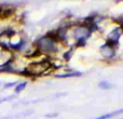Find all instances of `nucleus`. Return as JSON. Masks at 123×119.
Wrapping results in <instances>:
<instances>
[{"label":"nucleus","instance_id":"nucleus-1","mask_svg":"<svg viewBox=\"0 0 123 119\" xmlns=\"http://www.w3.org/2000/svg\"><path fill=\"white\" fill-rule=\"evenodd\" d=\"M36 50L39 53L43 54H53L58 50V41L54 37V35H44L40 37L35 43Z\"/></svg>","mask_w":123,"mask_h":119},{"label":"nucleus","instance_id":"nucleus-2","mask_svg":"<svg viewBox=\"0 0 123 119\" xmlns=\"http://www.w3.org/2000/svg\"><path fill=\"white\" fill-rule=\"evenodd\" d=\"M52 64L49 60H42V61L31 62L25 69L23 70V75L30 77H36L47 73L49 69H51Z\"/></svg>","mask_w":123,"mask_h":119},{"label":"nucleus","instance_id":"nucleus-3","mask_svg":"<svg viewBox=\"0 0 123 119\" xmlns=\"http://www.w3.org/2000/svg\"><path fill=\"white\" fill-rule=\"evenodd\" d=\"M92 30L87 25H78L72 28V38L76 41L77 47H83L86 45L87 39L91 36Z\"/></svg>","mask_w":123,"mask_h":119},{"label":"nucleus","instance_id":"nucleus-4","mask_svg":"<svg viewBox=\"0 0 123 119\" xmlns=\"http://www.w3.org/2000/svg\"><path fill=\"white\" fill-rule=\"evenodd\" d=\"M122 34H123V27H122L121 25H120V26H117V27H115V28H113V29L108 34L106 42L109 43V45H111V46H113V47H116V46L119 43L120 38H121Z\"/></svg>","mask_w":123,"mask_h":119},{"label":"nucleus","instance_id":"nucleus-5","mask_svg":"<svg viewBox=\"0 0 123 119\" xmlns=\"http://www.w3.org/2000/svg\"><path fill=\"white\" fill-rule=\"evenodd\" d=\"M99 51H100V54L107 60L113 59L116 56V54H117L116 47H113V46L109 45V43H107V42L104 43V45L99 48Z\"/></svg>","mask_w":123,"mask_h":119},{"label":"nucleus","instance_id":"nucleus-6","mask_svg":"<svg viewBox=\"0 0 123 119\" xmlns=\"http://www.w3.org/2000/svg\"><path fill=\"white\" fill-rule=\"evenodd\" d=\"M123 114V108L121 109H118V111H115V112H111V113H108V114H104V115L99 116V117H96L94 119H110V118H113L116 116H119Z\"/></svg>","mask_w":123,"mask_h":119},{"label":"nucleus","instance_id":"nucleus-7","mask_svg":"<svg viewBox=\"0 0 123 119\" xmlns=\"http://www.w3.org/2000/svg\"><path fill=\"white\" fill-rule=\"evenodd\" d=\"M82 75V73L80 72H70V73H66V74H55L54 77L56 78H69V77H79Z\"/></svg>","mask_w":123,"mask_h":119},{"label":"nucleus","instance_id":"nucleus-8","mask_svg":"<svg viewBox=\"0 0 123 119\" xmlns=\"http://www.w3.org/2000/svg\"><path fill=\"white\" fill-rule=\"evenodd\" d=\"M26 86H27V81H23V82H18L16 86H15V88H14V92H15V93H16V94L21 93L22 91H24V90H25Z\"/></svg>","mask_w":123,"mask_h":119},{"label":"nucleus","instance_id":"nucleus-9","mask_svg":"<svg viewBox=\"0 0 123 119\" xmlns=\"http://www.w3.org/2000/svg\"><path fill=\"white\" fill-rule=\"evenodd\" d=\"M98 87L100 88V89H111V88L113 87L112 85H111L109 81H106V80H104V81H100L99 83H98Z\"/></svg>","mask_w":123,"mask_h":119},{"label":"nucleus","instance_id":"nucleus-10","mask_svg":"<svg viewBox=\"0 0 123 119\" xmlns=\"http://www.w3.org/2000/svg\"><path fill=\"white\" fill-rule=\"evenodd\" d=\"M17 83L15 82V81H13V82H8V83H6L4 85V89H6V88H10L11 86H16Z\"/></svg>","mask_w":123,"mask_h":119},{"label":"nucleus","instance_id":"nucleus-11","mask_svg":"<svg viewBox=\"0 0 123 119\" xmlns=\"http://www.w3.org/2000/svg\"><path fill=\"white\" fill-rule=\"evenodd\" d=\"M11 99H13V96H6V98H3V99H0V103L4 102V101H9V100H11Z\"/></svg>","mask_w":123,"mask_h":119},{"label":"nucleus","instance_id":"nucleus-12","mask_svg":"<svg viewBox=\"0 0 123 119\" xmlns=\"http://www.w3.org/2000/svg\"><path fill=\"white\" fill-rule=\"evenodd\" d=\"M54 116H57V114H53V115H45V117H54Z\"/></svg>","mask_w":123,"mask_h":119},{"label":"nucleus","instance_id":"nucleus-13","mask_svg":"<svg viewBox=\"0 0 123 119\" xmlns=\"http://www.w3.org/2000/svg\"><path fill=\"white\" fill-rule=\"evenodd\" d=\"M0 86H1V81H0Z\"/></svg>","mask_w":123,"mask_h":119},{"label":"nucleus","instance_id":"nucleus-14","mask_svg":"<svg viewBox=\"0 0 123 119\" xmlns=\"http://www.w3.org/2000/svg\"><path fill=\"white\" fill-rule=\"evenodd\" d=\"M121 119H123V118H121Z\"/></svg>","mask_w":123,"mask_h":119}]
</instances>
